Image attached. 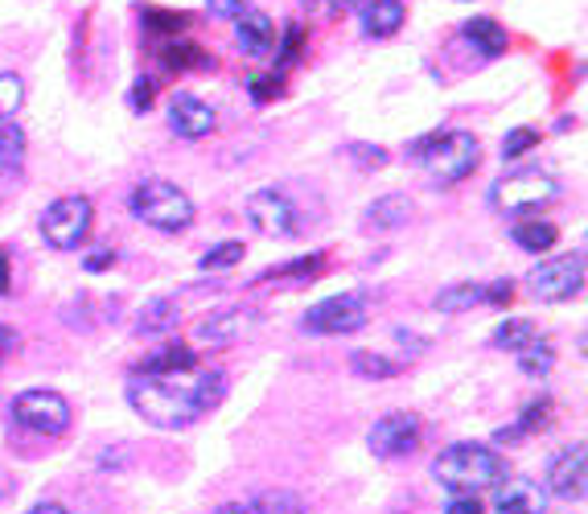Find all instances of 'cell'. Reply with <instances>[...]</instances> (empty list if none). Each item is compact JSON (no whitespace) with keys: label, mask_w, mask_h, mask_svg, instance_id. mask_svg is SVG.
Instances as JSON below:
<instances>
[{"label":"cell","mask_w":588,"mask_h":514,"mask_svg":"<svg viewBox=\"0 0 588 514\" xmlns=\"http://www.w3.org/2000/svg\"><path fill=\"white\" fill-rule=\"evenodd\" d=\"M226 400V375L222 370H185V375H161V379H132L128 404L152 428H189Z\"/></svg>","instance_id":"6da1fadb"},{"label":"cell","mask_w":588,"mask_h":514,"mask_svg":"<svg viewBox=\"0 0 588 514\" xmlns=\"http://www.w3.org/2000/svg\"><path fill=\"white\" fill-rule=\"evenodd\" d=\"M432 478L441 481L449 494L478 498L481 490H494L511 478V465L490 444H449L441 457L432 461Z\"/></svg>","instance_id":"7a4b0ae2"},{"label":"cell","mask_w":588,"mask_h":514,"mask_svg":"<svg viewBox=\"0 0 588 514\" xmlns=\"http://www.w3.org/2000/svg\"><path fill=\"white\" fill-rule=\"evenodd\" d=\"M412 157L428 169L432 185H457L465 182L481 161V145L474 132H437L412 145Z\"/></svg>","instance_id":"3957f363"},{"label":"cell","mask_w":588,"mask_h":514,"mask_svg":"<svg viewBox=\"0 0 588 514\" xmlns=\"http://www.w3.org/2000/svg\"><path fill=\"white\" fill-rule=\"evenodd\" d=\"M128 206L145 227H157L166 235H177L194 222V198L185 194L182 185L166 182V178H145L132 189Z\"/></svg>","instance_id":"277c9868"},{"label":"cell","mask_w":588,"mask_h":514,"mask_svg":"<svg viewBox=\"0 0 588 514\" xmlns=\"http://www.w3.org/2000/svg\"><path fill=\"white\" fill-rule=\"evenodd\" d=\"M560 194V182L543 169H518V173H506L490 185V206L498 215H535L548 203H555Z\"/></svg>","instance_id":"5b68a950"},{"label":"cell","mask_w":588,"mask_h":514,"mask_svg":"<svg viewBox=\"0 0 588 514\" xmlns=\"http://www.w3.org/2000/svg\"><path fill=\"white\" fill-rule=\"evenodd\" d=\"M95 227V206L83 194H66L58 203L46 206L41 215V240L50 243L54 252H78Z\"/></svg>","instance_id":"8992f818"},{"label":"cell","mask_w":588,"mask_h":514,"mask_svg":"<svg viewBox=\"0 0 588 514\" xmlns=\"http://www.w3.org/2000/svg\"><path fill=\"white\" fill-rule=\"evenodd\" d=\"M13 420L37 432V437H62L74 424V412L66 395H58L50 387H34V391H21L13 400Z\"/></svg>","instance_id":"52a82bcc"},{"label":"cell","mask_w":588,"mask_h":514,"mask_svg":"<svg viewBox=\"0 0 588 514\" xmlns=\"http://www.w3.org/2000/svg\"><path fill=\"white\" fill-rule=\"evenodd\" d=\"M370 321V301L363 293H342V296H326L317 301L301 326L309 333H321V338H342V333H358Z\"/></svg>","instance_id":"ba28073f"},{"label":"cell","mask_w":588,"mask_h":514,"mask_svg":"<svg viewBox=\"0 0 588 514\" xmlns=\"http://www.w3.org/2000/svg\"><path fill=\"white\" fill-rule=\"evenodd\" d=\"M585 289V252H568V256L543 259L531 272V293L543 305H564Z\"/></svg>","instance_id":"9c48e42d"},{"label":"cell","mask_w":588,"mask_h":514,"mask_svg":"<svg viewBox=\"0 0 588 514\" xmlns=\"http://www.w3.org/2000/svg\"><path fill=\"white\" fill-rule=\"evenodd\" d=\"M420 437H424V424L416 412H387L383 420L370 424L367 444L375 457L400 461V457H412V453L420 449Z\"/></svg>","instance_id":"30bf717a"},{"label":"cell","mask_w":588,"mask_h":514,"mask_svg":"<svg viewBox=\"0 0 588 514\" xmlns=\"http://www.w3.org/2000/svg\"><path fill=\"white\" fill-rule=\"evenodd\" d=\"M243 210L264 240H293L296 235V206L280 189H256Z\"/></svg>","instance_id":"8fae6325"},{"label":"cell","mask_w":588,"mask_h":514,"mask_svg":"<svg viewBox=\"0 0 588 514\" xmlns=\"http://www.w3.org/2000/svg\"><path fill=\"white\" fill-rule=\"evenodd\" d=\"M585 478H588V449L580 441L560 449L548 465V494L564 498V502H580L585 498Z\"/></svg>","instance_id":"7c38bea8"},{"label":"cell","mask_w":588,"mask_h":514,"mask_svg":"<svg viewBox=\"0 0 588 514\" xmlns=\"http://www.w3.org/2000/svg\"><path fill=\"white\" fill-rule=\"evenodd\" d=\"M256 326H259L256 309H219L194 326V338H198L203 346H231V342L247 338Z\"/></svg>","instance_id":"4fadbf2b"},{"label":"cell","mask_w":588,"mask_h":514,"mask_svg":"<svg viewBox=\"0 0 588 514\" xmlns=\"http://www.w3.org/2000/svg\"><path fill=\"white\" fill-rule=\"evenodd\" d=\"M215 124H219V115H215V108L203 103L198 95L177 91L169 99V128L177 132L182 140H203V136L215 132Z\"/></svg>","instance_id":"5bb4252c"},{"label":"cell","mask_w":588,"mask_h":514,"mask_svg":"<svg viewBox=\"0 0 588 514\" xmlns=\"http://www.w3.org/2000/svg\"><path fill=\"white\" fill-rule=\"evenodd\" d=\"M498 514H548V490L535 478H506L494 486Z\"/></svg>","instance_id":"9a60e30c"},{"label":"cell","mask_w":588,"mask_h":514,"mask_svg":"<svg viewBox=\"0 0 588 514\" xmlns=\"http://www.w3.org/2000/svg\"><path fill=\"white\" fill-rule=\"evenodd\" d=\"M235 37H240V50L247 58H264L277 50V25H272L268 13H259V9H247L235 21Z\"/></svg>","instance_id":"2e32d148"},{"label":"cell","mask_w":588,"mask_h":514,"mask_svg":"<svg viewBox=\"0 0 588 514\" xmlns=\"http://www.w3.org/2000/svg\"><path fill=\"white\" fill-rule=\"evenodd\" d=\"M185 370H198V354H194V346L166 342V346L152 350L145 363L136 367V375H140V379H161V375H185Z\"/></svg>","instance_id":"e0dca14e"},{"label":"cell","mask_w":588,"mask_h":514,"mask_svg":"<svg viewBox=\"0 0 588 514\" xmlns=\"http://www.w3.org/2000/svg\"><path fill=\"white\" fill-rule=\"evenodd\" d=\"M404 21H407L404 0H367V9H363V29H367V37H395L404 29Z\"/></svg>","instance_id":"ac0fdd59"},{"label":"cell","mask_w":588,"mask_h":514,"mask_svg":"<svg viewBox=\"0 0 588 514\" xmlns=\"http://www.w3.org/2000/svg\"><path fill=\"white\" fill-rule=\"evenodd\" d=\"M161 66L166 71H215V54H206L198 41H161Z\"/></svg>","instance_id":"d6986e66"},{"label":"cell","mask_w":588,"mask_h":514,"mask_svg":"<svg viewBox=\"0 0 588 514\" xmlns=\"http://www.w3.org/2000/svg\"><path fill=\"white\" fill-rule=\"evenodd\" d=\"M461 34L474 41V50L486 58H502L506 54V46H511V37H506V29L498 25L494 17H469L465 25H461Z\"/></svg>","instance_id":"ffe728a7"},{"label":"cell","mask_w":588,"mask_h":514,"mask_svg":"<svg viewBox=\"0 0 588 514\" xmlns=\"http://www.w3.org/2000/svg\"><path fill=\"white\" fill-rule=\"evenodd\" d=\"M177 321H182L177 301H173V296H157V301H148L145 313L136 317V333H140V338H157V333L177 330Z\"/></svg>","instance_id":"44dd1931"},{"label":"cell","mask_w":588,"mask_h":514,"mask_svg":"<svg viewBox=\"0 0 588 514\" xmlns=\"http://www.w3.org/2000/svg\"><path fill=\"white\" fill-rule=\"evenodd\" d=\"M407 219H412V198L407 194H383L367 210V222L375 231H400Z\"/></svg>","instance_id":"7402d4cb"},{"label":"cell","mask_w":588,"mask_h":514,"mask_svg":"<svg viewBox=\"0 0 588 514\" xmlns=\"http://www.w3.org/2000/svg\"><path fill=\"white\" fill-rule=\"evenodd\" d=\"M511 240H515L518 247H523V252H531V256H543V252H552V247H555V240H560V231H555L552 222L523 219V222H515Z\"/></svg>","instance_id":"603a6c76"},{"label":"cell","mask_w":588,"mask_h":514,"mask_svg":"<svg viewBox=\"0 0 588 514\" xmlns=\"http://www.w3.org/2000/svg\"><path fill=\"white\" fill-rule=\"evenodd\" d=\"M350 370L358 375V379H375V383H383V379H395L404 363H395V358H387V354H375V350H354L350 354Z\"/></svg>","instance_id":"cb8c5ba5"},{"label":"cell","mask_w":588,"mask_h":514,"mask_svg":"<svg viewBox=\"0 0 588 514\" xmlns=\"http://www.w3.org/2000/svg\"><path fill=\"white\" fill-rule=\"evenodd\" d=\"M474 305H486V284H474V280H461V284H449L437 293V309L441 313H465Z\"/></svg>","instance_id":"d4e9b609"},{"label":"cell","mask_w":588,"mask_h":514,"mask_svg":"<svg viewBox=\"0 0 588 514\" xmlns=\"http://www.w3.org/2000/svg\"><path fill=\"white\" fill-rule=\"evenodd\" d=\"M535 338H539V330H535L531 317H506V321L494 330V338H490V342H494L498 350H511V354H518L523 346H531Z\"/></svg>","instance_id":"484cf974"},{"label":"cell","mask_w":588,"mask_h":514,"mask_svg":"<svg viewBox=\"0 0 588 514\" xmlns=\"http://www.w3.org/2000/svg\"><path fill=\"white\" fill-rule=\"evenodd\" d=\"M140 21H145V29L157 37V41H177V34L189 25V17H185V13H166V9H152V4H145Z\"/></svg>","instance_id":"4316f807"},{"label":"cell","mask_w":588,"mask_h":514,"mask_svg":"<svg viewBox=\"0 0 588 514\" xmlns=\"http://www.w3.org/2000/svg\"><path fill=\"white\" fill-rule=\"evenodd\" d=\"M25 132L9 120V124H0V169L4 173H17L21 166H25Z\"/></svg>","instance_id":"83f0119b"},{"label":"cell","mask_w":588,"mask_h":514,"mask_svg":"<svg viewBox=\"0 0 588 514\" xmlns=\"http://www.w3.org/2000/svg\"><path fill=\"white\" fill-rule=\"evenodd\" d=\"M552 367H555V350L548 346V342H539V338H535L531 346L518 350V370H523V375L543 379V375H552Z\"/></svg>","instance_id":"f1b7e54d"},{"label":"cell","mask_w":588,"mask_h":514,"mask_svg":"<svg viewBox=\"0 0 588 514\" xmlns=\"http://www.w3.org/2000/svg\"><path fill=\"white\" fill-rule=\"evenodd\" d=\"M252 514H305V502L293 490H264L252 502Z\"/></svg>","instance_id":"f546056e"},{"label":"cell","mask_w":588,"mask_h":514,"mask_svg":"<svg viewBox=\"0 0 588 514\" xmlns=\"http://www.w3.org/2000/svg\"><path fill=\"white\" fill-rule=\"evenodd\" d=\"M326 268V256L317 252V256H301L293 259V264H280V268H268L264 276H256V280H313V276Z\"/></svg>","instance_id":"4dcf8cb0"},{"label":"cell","mask_w":588,"mask_h":514,"mask_svg":"<svg viewBox=\"0 0 588 514\" xmlns=\"http://www.w3.org/2000/svg\"><path fill=\"white\" fill-rule=\"evenodd\" d=\"M25 103V83H21V74L13 71H0V124H9L17 108Z\"/></svg>","instance_id":"1f68e13d"},{"label":"cell","mask_w":588,"mask_h":514,"mask_svg":"<svg viewBox=\"0 0 588 514\" xmlns=\"http://www.w3.org/2000/svg\"><path fill=\"white\" fill-rule=\"evenodd\" d=\"M243 252H247V247H243L240 240H226V243H219V247H210L198 264H203V272H226V268H235V264H240Z\"/></svg>","instance_id":"d6a6232c"},{"label":"cell","mask_w":588,"mask_h":514,"mask_svg":"<svg viewBox=\"0 0 588 514\" xmlns=\"http://www.w3.org/2000/svg\"><path fill=\"white\" fill-rule=\"evenodd\" d=\"M552 400L548 395H539V400H531V404L523 407V416H518V437H531V432H539V428H548L552 424Z\"/></svg>","instance_id":"836d02e7"},{"label":"cell","mask_w":588,"mask_h":514,"mask_svg":"<svg viewBox=\"0 0 588 514\" xmlns=\"http://www.w3.org/2000/svg\"><path fill=\"white\" fill-rule=\"evenodd\" d=\"M301 50H305V25H301V21H289V25H284V41H280V54H277V74L289 71L296 58H301Z\"/></svg>","instance_id":"e575fe53"},{"label":"cell","mask_w":588,"mask_h":514,"mask_svg":"<svg viewBox=\"0 0 588 514\" xmlns=\"http://www.w3.org/2000/svg\"><path fill=\"white\" fill-rule=\"evenodd\" d=\"M535 145H539V132L535 128H511L506 132V140H502V157H506V161H515V157H523V152H531Z\"/></svg>","instance_id":"d590c367"},{"label":"cell","mask_w":588,"mask_h":514,"mask_svg":"<svg viewBox=\"0 0 588 514\" xmlns=\"http://www.w3.org/2000/svg\"><path fill=\"white\" fill-rule=\"evenodd\" d=\"M152 95H157L152 78H145V74H140V78L132 83V91H128V108L136 111V115H145V111L152 108Z\"/></svg>","instance_id":"8d00e7d4"},{"label":"cell","mask_w":588,"mask_h":514,"mask_svg":"<svg viewBox=\"0 0 588 514\" xmlns=\"http://www.w3.org/2000/svg\"><path fill=\"white\" fill-rule=\"evenodd\" d=\"M206 9L219 21H240L247 13V0H206Z\"/></svg>","instance_id":"74e56055"},{"label":"cell","mask_w":588,"mask_h":514,"mask_svg":"<svg viewBox=\"0 0 588 514\" xmlns=\"http://www.w3.org/2000/svg\"><path fill=\"white\" fill-rule=\"evenodd\" d=\"M511 296H515V284H511V280H494V284H486V305H494V309H506V305H511Z\"/></svg>","instance_id":"f35d334b"},{"label":"cell","mask_w":588,"mask_h":514,"mask_svg":"<svg viewBox=\"0 0 588 514\" xmlns=\"http://www.w3.org/2000/svg\"><path fill=\"white\" fill-rule=\"evenodd\" d=\"M247 91H252L256 103H268L272 95H280V78L277 74H272V78H252V83H247Z\"/></svg>","instance_id":"ab89813d"},{"label":"cell","mask_w":588,"mask_h":514,"mask_svg":"<svg viewBox=\"0 0 588 514\" xmlns=\"http://www.w3.org/2000/svg\"><path fill=\"white\" fill-rule=\"evenodd\" d=\"M444 514H486V511H481V502H478V498H469V494H453V498H449V506H444Z\"/></svg>","instance_id":"60d3db41"},{"label":"cell","mask_w":588,"mask_h":514,"mask_svg":"<svg viewBox=\"0 0 588 514\" xmlns=\"http://www.w3.org/2000/svg\"><path fill=\"white\" fill-rule=\"evenodd\" d=\"M350 157H358L363 166H383L387 161L383 148H367V145H350Z\"/></svg>","instance_id":"b9f144b4"},{"label":"cell","mask_w":588,"mask_h":514,"mask_svg":"<svg viewBox=\"0 0 588 514\" xmlns=\"http://www.w3.org/2000/svg\"><path fill=\"white\" fill-rule=\"evenodd\" d=\"M13 289V264H9V252L0 247V296Z\"/></svg>","instance_id":"7bdbcfd3"},{"label":"cell","mask_w":588,"mask_h":514,"mask_svg":"<svg viewBox=\"0 0 588 514\" xmlns=\"http://www.w3.org/2000/svg\"><path fill=\"white\" fill-rule=\"evenodd\" d=\"M13 346H17V333L9 330V326H0V367H4V358L13 354Z\"/></svg>","instance_id":"ee69618b"},{"label":"cell","mask_w":588,"mask_h":514,"mask_svg":"<svg viewBox=\"0 0 588 514\" xmlns=\"http://www.w3.org/2000/svg\"><path fill=\"white\" fill-rule=\"evenodd\" d=\"M111 264H115L111 252H95V256H87V272H103V268H111Z\"/></svg>","instance_id":"f6af8a7d"},{"label":"cell","mask_w":588,"mask_h":514,"mask_svg":"<svg viewBox=\"0 0 588 514\" xmlns=\"http://www.w3.org/2000/svg\"><path fill=\"white\" fill-rule=\"evenodd\" d=\"M333 13H363L367 9V0H330Z\"/></svg>","instance_id":"bcb514c9"},{"label":"cell","mask_w":588,"mask_h":514,"mask_svg":"<svg viewBox=\"0 0 588 514\" xmlns=\"http://www.w3.org/2000/svg\"><path fill=\"white\" fill-rule=\"evenodd\" d=\"M215 514H252V506H247V502H222Z\"/></svg>","instance_id":"7dc6e473"},{"label":"cell","mask_w":588,"mask_h":514,"mask_svg":"<svg viewBox=\"0 0 588 514\" xmlns=\"http://www.w3.org/2000/svg\"><path fill=\"white\" fill-rule=\"evenodd\" d=\"M29 514H71V511H66V506H58V502H37Z\"/></svg>","instance_id":"c3c4849f"}]
</instances>
